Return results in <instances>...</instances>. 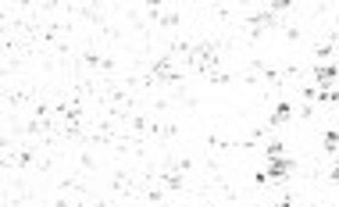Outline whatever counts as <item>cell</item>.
Wrapping results in <instances>:
<instances>
[{"label":"cell","instance_id":"6da1fadb","mask_svg":"<svg viewBox=\"0 0 339 207\" xmlns=\"http://www.w3.org/2000/svg\"><path fill=\"white\" fill-rule=\"evenodd\" d=\"M289 168H293V164H289L286 154H282V157H272V161H268V172H265V175H268V182H282V179L289 175Z\"/></svg>","mask_w":339,"mask_h":207},{"label":"cell","instance_id":"7a4b0ae2","mask_svg":"<svg viewBox=\"0 0 339 207\" xmlns=\"http://www.w3.org/2000/svg\"><path fill=\"white\" fill-rule=\"evenodd\" d=\"M314 75H318V82H321V90H328L332 82L339 79V64H332V61H325V64H318L314 68Z\"/></svg>","mask_w":339,"mask_h":207},{"label":"cell","instance_id":"3957f363","mask_svg":"<svg viewBox=\"0 0 339 207\" xmlns=\"http://www.w3.org/2000/svg\"><path fill=\"white\" fill-rule=\"evenodd\" d=\"M289 114H293V111H289V104H279V107L272 111V121H275V125H279V121H286Z\"/></svg>","mask_w":339,"mask_h":207},{"label":"cell","instance_id":"277c9868","mask_svg":"<svg viewBox=\"0 0 339 207\" xmlns=\"http://www.w3.org/2000/svg\"><path fill=\"white\" fill-rule=\"evenodd\" d=\"M335 147H339V132H335V129H328V132H325V150H332V154H335Z\"/></svg>","mask_w":339,"mask_h":207},{"label":"cell","instance_id":"5b68a950","mask_svg":"<svg viewBox=\"0 0 339 207\" xmlns=\"http://www.w3.org/2000/svg\"><path fill=\"white\" fill-rule=\"evenodd\" d=\"M332 179L339 182V154H335V168H332Z\"/></svg>","mask_w":339,"mask_h":207},{"label":"cell","instance_id":"8992f818","mask_svg":"<svg viewBox=\"0 0 339 207\" xmlns=\"http://www.w3.org/2000/svg\"><path fill=\"white\" fill-rule=\"evenodd\" d=\"M335 125H339V104H335Z\"/></svg>","mask_w":339,"mask_h":207}]
</instances>
